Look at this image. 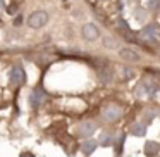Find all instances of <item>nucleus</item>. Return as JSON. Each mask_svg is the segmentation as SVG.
Instances as JSON below:
<instances>
[{"mask_svg":"<svg viewBox=\"0 0 160 157\" xmlns=\"http://www.w3.org/2000/svg\"><path fill=\"white\" fill-rule=\"evenodd\" d=\"M47 21H48V14H47L45 11H36V12H33V14L28 18V24L31 26V28H35V29L45 26Z\"/></svg>","mask_w":160,"mask_h":157,"instance_id":"obj_1","label":"nucleus"},{"mask_svg":"<svg viewBox=\"0 0 160 157\" xmlns=\"http://www.w3.org/2000/svg\"><path fill=\"white\" fill-rule=\"evenodd\" d=\"M141 36L148 42H155L160 36V26L158 24H148L141 29Z\"/></svg>","mask_w":160,"mask_h":157,"instance_id":"obj_2","label":"nucleus"},{"mask_svg":"<svg viewBox=\"0 0 160 157\" xmlns=\"http://www.w3.org/2000/svg\"><path fill=\"white\" fill-rule=\"evenodd\" d=\"M9 80H11L12 85H22L26 81V74H24V69L21 66H14L11 69V74H9Z\"/></svg>","mask_w":160,"mask_h":157,"instance_id":"obj_3","label":"nucleus"},{"mask_svg":"<svg viewBox=\"0 0 160 157\" xmlns=\"http://www.w3.org/2000/svg\"><path fill=\"white\" fill-rule=\"evenodd\" d=\"M102 116H103L105 121L114 123V121H117V119L121 118V109H119L117 105H108V107L102 112Z\"/></svg>","mask_w":160,"mask_h":157,"instance_id":"obj_4","label":"nucleus"},{"mask_svg":"<svg viewBox=\"0 0 160 157\" xmlns=\"http://www.w3.org/2000/svg\"><path fill=\"white\" fill-rule=\"evenodd\" d=\"M45 100V92L42 90V88H36L35 92L31 93V97H29V104H31V107H40V104Z\"/></svg>","mask_w":160,"mask_h":157,"instance_id":"obj_5","label":"nucleus"},{"mask_svg":"<svg viewBox=\"0 0 160 157\" xmlns=\"http://www.w3.org/2000/svg\"><path fill=\"white\" fill-rule=\"evenodd\" d=\"M119 55H121L124 60H129V62H138V60L141 59L139 54L134 52V50H131V49H121L119 50Z\"/></svg>","mask_w":160,"mask_h":157,"instance_id":"obj_6","label":"nucleus"},{"mask_svg":"<svg viewBox=\"0 0 160 157\" xmlns=\"http://www.w3.org/2000/svg\"><path fill=\"white\" fill-rule=\"evenodd\" d=\"M83 36L86 40H97L98 38V29L95 24H91V23H88V24L83 26Z\"/></svg>","mask_w":160,"mask_h":157,"instance_id":"obj_7","label":"nucleus"},{"mask_svg":"<svg viewBox=\"0 0 160 157\" xmlns=\"http://www.w3.org/2000/svg\"><path fill=\"white\" fill-rule=\"evenodd\" d=\"M98 143L95 142V140H84V143L81 145V150H83V154H86V155H90V154H93V150L97 149Z\"/></svg>","mask_w":160,"mask_h":157,"instance_id":"obj_8","label":"nucleus"},{"mask_svg":"<svg viewBox=\"0 0 160 157\" xmlns=\"http://www.w3.org/2000/svg\"><path fill=\"white\" fill-rule=\"evenodd\" d=\"M160 152V143H155V142H146L145 145V154L146 155H155V154Z\"/></svg>","mask_w":160,"mask_h":157,"instance_id":"obj_9","label":"nucleus"},{"mask_svg":"<svg viewBox=\"0 0 160 157\" xmlns=\"http://www.w3.org/2000/svg\"><path fill=\"white\" fill-rule=\"evenodd\" d=\"M131 133H132V135H136V136H143V135L146 133V126H145V124H139V123H136V124L132 126Z\"/></svg>","mask_w":160,"mask_h":157,"instance_id":"obj_10","label":"nucleus"},{"mask_svg":"<svg viewBox=\"0 0 160 157\" xmlns=\"http://www.w3.org/2000/svg\"><path fill=\"white\" fill-rule=\"evenodd\" d=\"M95 129H97V128H95L93 123H86V124L81 126V133H83V135H91Z\"/></svg>","mask_w":160,"mask_h":157,"instance_id":"obj_11","label":"nucleus"},{"mask_svg":"<svg viewBox=\"0 0 160 157\" xmlns=\"http://www.w3.org/2000/svg\"><path fill=\"white\" fill-rule=\"evenodd\" d=\"M148 9L150 11H160V0H150L148 2Z\"/></svg>","mask_w":160,"mask_h":157,"instance_id":"obj_12","label":"nucleus"},{"mask_svg":"<svg viewBox=\"0 0 160 157\" xmlns=\"http://www.w3.org/2000/svg\"><path fill=\"white\" fill-rule=\"evenodd\" d=\"M134 18L138 19V21H145V19H146V12L141 11V9H136V11H134Z\"/></svg>","mask_w":160,"mask_h":157,"instance_id":"obj_13","label":"nucleus"},{"mask_svg":"<svg viewBox=\"0 0 160 157\" xmlns=\"http://www.w3.org/2000/svg\"><path fill=\"white\" fill-rule=\"evenodd\" d=\"M105 47H108V49H115L117 47V43H115V40H112V38H105Z\"/></svg>","mask_w":160,"mask_h":157,"instance_id":"obj_14","label":"nucleus"},{"mask_svg":"<svg viewBox=\"0 0 160 157\" xmlns=\"http://www.w3.org/2000/svg\"><path fill=\"white\" fill-rule=\"evenodd\" d=\"M102 140H103L102 145H110V143H112V136L110 135H103V136H102Z\"/></svg>","mask_w":160,"mask_h":157,"instance_id":"obj_15","label":"nucleus"},{"mask_svg":"<svg viewBox=\"0 0 160 157\" xmlns=\"http://www.w3.org/2000/svg\"><path fill=\"white\" fill-rule=\"evenodd\" d=\"M21 157H35V155H33V154H29V152H22Z\"/></svg>","mask_w":160,"mask_h":157,"instance_id":"obj_16","label":"nucleus"},{"mask_svg":"<svg viewBox=\"0 0 160 157\" xmlns=\"http://www.w3.org/2000/svg\"><path fill=\"white\" fill-rule=\"evenodd\" d=\"M4 7V0H0V9Z\"/></svg>","mask_w":160,"mask_h":157,"instance_id":"obj_17","label":"nucleus"}]
</instances>
